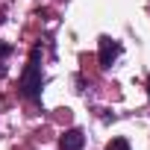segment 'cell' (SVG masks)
I'll return each mask as SVG.
<instances>
[{"instance_id":"6da1fadb","label":"cell","mask_w":150,"mask_h":150,"mask_svg":"<svg viewBox=\"0 0 150 150\" xmlns=\"http://www.w3.org/2000/svg\"><path fill=\"white\" fill-rule=\"evenodd\" d=\"M38 56H41V50L35 47L33 56H30V62H27V68H24V74H21V91L30 100L41 97V65H38Z\"/></svg>"},{"instance_id":"7a4b0ae2","label":"cell","mask_w":150,"mask_h":150,"mask_svg":"<svg viewBox=\"0 0 150 150\" xmlns=\"http://www.w3.org/2000/svg\"><path fill=\"white\" fill-rule=\"evenodd\" d=\"M118 53H121V44L103 35L100 38V68H112V62L118 59Z\"/></svg>"},{"instance_id":"3957f363","label":"cell","mask_w":150,"mask_h":150,"mask_svg":"<svg viewBox=\"0 0 150 150\" xmlns=\"http://www.w3.org/2000/svg\"><path fill=\"white\" fill-rule=\"evenodd\" d=\"M83 144H86V135H83V129H68L65 135H62V141H59V150H83Z\"/></svg>"},{"instance_id":"277c9868","label":"cell","mask_w":150,"mask_h":150,"mask_svg":"<svg viewBox=\"0 0 150 150\" xmlns=\"http://www.w3.org/2000/svg\"><path fill=\"white\" fill-rule=\"evenodd\" d=\"M106 150H129V141H127V138H112Z\"/></svg>"},{"instance_id":"5b68a950","label":"cell","mask_w":150,"mask_h":150,"mask_svg":"<svg viewBox=\"0 0 150 150\" xmlns=\"http://www.w3.org/2000/svg\"><path fill=\"white\" fill-rule=\"evenodd\" d=\"M12 53V44H3V41H0V59H6Z\"/></svg>"},{"instance_id":"8992f818","label":"cell","mask_w":150,"mask_h":150,"mask_svg":"<svg viewBox=\"0 0 150 150\" xmlns=\"http://www.w3.org/2000/svg\"><path fill=\"white\" fill-rule=\"evenodd\" d=\"M147 97H150V80H147Z\"/></svg>"}]
</instances>
